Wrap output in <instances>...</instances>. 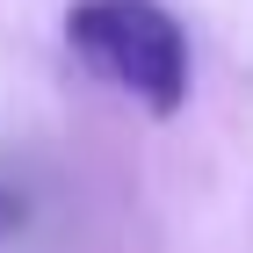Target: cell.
<instances>
[{
    "instance_id": "2",
    "label": "cell",
    "mask_w": 253,
    "mask_h": 253,
    "mask_svg": "<svg viewBox=\"0 0 253 253\" xmlns=\"http://www.w3.org/2000/svg\"><path fill=\"white\" fill-rule=\"evenodd\" d=\"M22 217H29V203H22L15 188H0V246H7V239L22 232Z\"/></svg>"
},
{
    "instance_id": "1",
    "label": "cell",
    "mask_w": 253,
    "mask_h": 253,
    "mask_svg": "<svg viewBox=\"0 0 253 253\" xmlns=\"http://www.w3.org/2000/svg\"><path fill=\"white\" fill-rule=\"evenodd\" d=\"M65 43L87 73L116 80L159 116H174L188 94V37L152 0H80L65 15Z\"/></svg>"
}]
</instances>
